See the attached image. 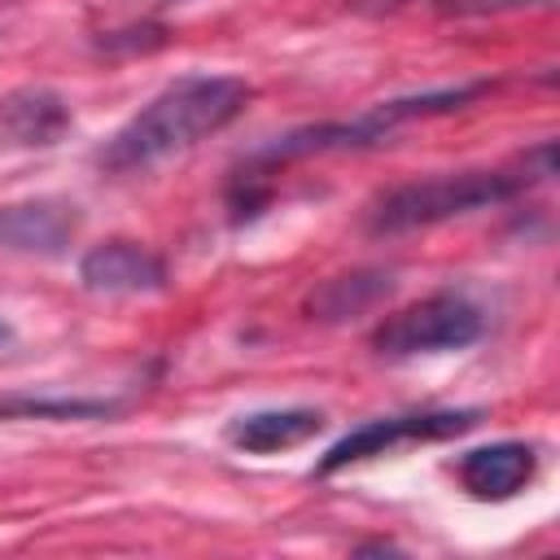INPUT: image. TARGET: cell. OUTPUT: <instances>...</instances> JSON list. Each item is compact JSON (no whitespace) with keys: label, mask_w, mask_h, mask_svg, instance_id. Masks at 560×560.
Listing matches in <instances>:
<instances>
[{"label":"cell","mask_w":560,"mask_h":560,"mask_svg":"<svg viewBox=\"0 0 560 560\" xmlns=\"http://www.w3.org/2000/svg\"><path fill=\"white\" fill-rule=\"evenodd\" d=\"M4 341H13V328H9L4 319H0V346H4Z\"/></svg>","instance_id":"cell-14"},{"label":"cell","mask_w":560,"mask_h":560,"mask_svg":"<svg viewBox=\"0 0 560 560\" xmlns=\"http://www.w3.org/2000/svg\"><path fill=\"white\" fill-rule=\"evenodd\" d=\"M486 332V311L459 293V289H438L394 315H385L368 346L381 359H420V354H446V350H468Z\"/></svg>","instance_id":"cell-4"},{"label":"cell","mask_w":560,"mask_h":560,"mask_svg":"<svg viewBox=\"0 0 560 560\" xmlns=\"http://www.w3.org/2000/svg\"><path fill=\"white\" fill-rule=\"evenodd\" d=\"M551 175V140H542L534 153H525L516 166H494V171H451V175H429V179H407L385 188L363 223L376 236H398V232H416V228H438L446 219L486 210V206H503L516 192H525L529 184Z\"/></svg>","instance_id":"cell-2"},{"label":"cell","mask_w":560,"mask_h":560,"mask_svg":"<svg viewBox=\"0 0 560 560\" xmlns=\"http://www.w3.org/2000/svg\"><path fill=\"white\" fill-rule=\"evenodd\" d=\"M394 293V276L381 271V267H363V271H346V276H332L324 280L311 298H306V311L311 319H324V324H337V319H354L363 311H372L381 298Z\"/></svg>","instance_id":"cell-11"},{"label":"cell","mask_w":560,"mask_h":560,"mask_svg":"<svg viewBox=\"0 0 560 560\" xmlns=\"http://www.w3.org/2000/svg\"><path fill=\"white\" fill-rule=\"evenodd\" d=\"M83 228V214L66 197H22L0 206V249L31 258H61Z\"/></svg>","instance_id":"cell-6"},{"label":"cell","mask_w":560,"mask_h":560,"mask_svg":"<svg viewBox=\"0 0 560 560\" xmlns=\"http://www.w3.org/2000/svg\"><path fill=\"white\" fill-rule=\"evenodd\" d=\"M70 127V101L52 88H18L0 96V149H48Z\"/></svg>","instance_id":"cell-9"},{"label":"cell","mask_w":560,"mask_h":560,"mask_svg":"<svg viewBox=\"0 0 560 560\" xmlns=\"http://www.w3.org/2000/svg\"><path fill=\"white\" fill-rule=\"evenodd\" d=\"M324 411L315 407H258V411H241L228 420L223 438L228 446L245 451V455H280L293 446H306L311 438L324 433Z\"/></svg>","instance_id":"cell-10"},{"label":"cell","mask_w":560,"mask_h":560,"mask_svg":"<svg viewBox=\"0 0 560 560\" xmlns=\"http://www.w3.org/2000/svg\"><path fill=\"white\" fill-rule=\"evenodd\" d=\"M459 490L477 503H508L516 499L534 477H538V446L534 442H490V446H472L451 464Z\"/></svg>","instance_id":"cell-8"},{"label":"cell","mask_w":560,"mask_h":560,"mask_svg":"<svg viewBox=\"0 0 560 560\" xmlns=\"http://www.w3.org/2000/svg\"><path fill=\"white\" fill-rule=\"evenodd\" d=\"M481 92H490V79L477 83H455V88H429V92H411V96H394V101H376L372 109L346 118V122H311V127H293L276 140H267L262 149H254L241 166V179H262L271 166L280 162H298V158H315V153H354V149H376L385 144L398 127L416 122V118H438V114H455L464 105H472Z\"/></svg>","instance_id":"cell-3"},{"label":"cell","mask_w":560,"mask_h":560,"mask_svg":"<svg viewBox=\"0 0 560 560\" xmlns=\"http://www.w3.org/2000/svg\"><path fill=\"white\" fill-rule=\"evenodd\" d=\"M122 411L118 398H35V394H4L0 420H114Z\"/></svg>","instance_id":"cell-12"},{"label":"cell","mask_w":560,"mask_h":560,"mask_svg":"<svg viewBox=\"0 0 560 560\" xmlns=\"http://www.w3.org/2000/svg\"><path fill=\"white\" fill-rule=\"evenodd\" d=\"M140 4H166V0H140Z\"/></svg>","instance_id":"cell-15"},{"label":"cell","mask_w":560,"mask_h":560,"mask_svg":"<svg viewBox=\"0 0 560 560\" xmlns=\"http://www.w3.org/2000/svg\"><path fill=\"white\" fill-rule=\"evenodd\" d=\"M481 420V407H438V411H402V416H376V420H363L359 429L341 433L315 464L319 477H332L350 464H363V459H376V455H394L402 446H416V442H446V438H459L468 433L472 424Z\"/></svg>","instance_id":"cell-5"},{"label":"cell","mask_w":560,"mask_h":560,"mask_svg":"<svg viewBox=\"0 0 560 560\" xmlns=\"http://www.w3.org/2000/svg\"><path fill=\"white\" fill-rule=\"evenodd\" d=\"M79 284L101 298H144L166 293L171 271L162 254L136 241H101L79 258Z\"/></svg>","instance_id":"cell-7"},{"label":"cell","mask_w":560,"mask_h":560,"mask_svg":"<svg viewBox=\"0 0 560 560\" xmlns=\"http://www.w3.org/2000/svg\"><path fill=\"white\" fill-rule=\"evenodd\" d=\"M525 4H547V0H438V13H446V18H481V13L525 9Z\"/></svg>","instance_id":"cell-13"},{"label":"cell","mask_w":560,"mask_h":560,"mask_svg":"<svg viewBox=\"0 0 560 560\" xmlns=\"http://www.w3.org/2000/svg\"><path fill=\"white\" fill-rule=\"evenodd\" d=\"M254 88L241 74H179L171 79L158 96H149L101 149H96V166L105 175H136L158 166L171 153H184L201 140H210L214 131H223L228 122H236L249 105Z\"/></svg>","instance_id":"cell-1"}]
</instances>
